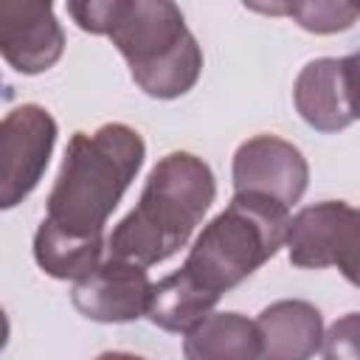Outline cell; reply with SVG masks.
I'll list each match as a JSON object with an SVG mask.
<instances>
[{
  "mask_svg": "<svg viewBox=\"0 0 360 360\" xmlns=\"http://www.w3.org/2000/svg\"><path fill=\"white\" fill-rule=\"evenodd\" d=\"M217 194L205 160L191 152H172L149 172L138 205L107 239L110 256L141 267L177 253L202 222Z\"/></svg>",
  "mask_w": 360,
  "mask_h": 360,
  "instance_id": "3",
  "label": "cell"
},
{
  "mask_svg": "<svg viewBox=\"0 0 360 360\" xmlns=\"http://www.w3.org/2000/svg\"><path fill=\"white\" fill-rule=\"evenodd\" d=\"M323 360H357V315L349 312L329 326L321 340Z\"/></svg>",
  "mask_w": 360,
  "mask_h": 360,
  "instance_id": "16",
  "label": "cell"
},
{
  "mask_svg": "<svg viewBox=\"0 0 360 360\" xmlns=\"http://www.w3.org/2000/svg\"><path fill=\"white\" fill-rule=\"evenodd\" d=\"M357 56L315 59L292 84L298 115L318 132H338L357 118Z\"/></svg>",
  "mask_w": 360,
  "mask_h": 360,
  "instance_id": "8",
  "label": "cell"
},
{
  "mask_svg": "<svg viewBox=\"0 0 360 360\" xmlns=\"http://www.w3.org/2000/svg\"><path fill=\"white\" fill-rule=\"evenodd\" d=\"M248 8L264 11V14H287V17H295L301 28L315 31V34L346 31L357 20V6H352V3H281V6L248 3Z\"/></svg>",
  "mask_w": 360,
  "mask_h": 360,
  "instance_id": "15",
  "label": "cell"
},
{
  "mask_svg": "<svg viewBox=\"0 0 360 360\" xmlns=\"http://www.w3.org/2000/svg\"><path fill=\"white\" fill-rule=\"evenodd\" d=\"M96 360H143V357L129 354V352H104V354H98Z\"/></svg>",
  "mask_w": 360,
  "mask_h": 360,
  "instance_id": "17",
  "label": "cell"
},
{
  "mask_svg": "<svg viewBox=\"0 0 360 360\" xmlns=\"http://www.w3.org/2000/svg\"><path fill=\"white\" fill-rule=\"evenodd\" d=\"M253 323L262 340V360H309L323 340L321 312L309 301H276Z\"/></svg>",
  "mask_w": 360,
  "mask_h": 360,
  "instance_id": "11",
  "label": "cell"
},
{
  "mask_svg": "<svg viewBox=\"0 0 360 360\" xmlns=\"http://www.w3.org/2000/svg\"><path fill=\"white\" fill-rule=\"evenodd\" d=\"M0 87H3V76H0Z\"/></svg>",
  "mask_w": 360,
  "mask_h": 360,
  "instance_id": "19",
  "label": "cell"
},
{
  "mask_svg": "<svg viewBox=\"0 0 360 360\" xmlns=\"http://www.w3.org/2000/svg\"><path fill=\"white\" fill-rule=\"evenodd\" d=\"M287 219V208L267 197L233 194L228 208L202 228L180 270L219 298L278 253Z\"/></svg>",
  "mask_w": 360,
  "mask_h": 360,
  "instance_id": "4",
  "label": "cell"
},
{
  "mask_svg": "<svg viewBox=\"0 0 360 360\" xmlns=\"http://www.w3.org/2000/svg\"><path fill=\"white\" fill-rule=\"evenodd\" d=\"M284 245L295 267H338L352 284L357 281L360 214L346 202H318L287 219Z\"/></svg>",
  "mask_w": 360,
  "mask_h": 360,
  "instance_id": "5",
  "label": "cell"
},
{
  "mask_svg": "<svg viewBox=\"0 0 360 360\" xmlns=\"http://www.w3.org/2000/svg\"><path fill=\"white\" fill-rule=\"evenodd\" d=\"M143 138L127 124L76 132L48 194V222L76 239L104 236V225L143 163Z\"/></svg>",
  "mask_w": 360,
  "mask_h": 360,
  "instance_id": "2",
  "label": "cell"
},
{
  "mask_svg": "<svg viewBox=\"0 0 360 360\" xmlns=\"http://www.w3.org/2000/svg\"><path fill=\"white\" fill-rule=\"evenodd\" d=\"M68 14L82 31L112 39L146 96L177 98L197 84L202 51L174 3L87 0L68 3Z\"/></svg>",
  "mask_w": 360,
  "mask_h": 360,
  "instance_id": "1",
  "label": "cell"
},
{
  "mask_svg": "<svg viewBox=\"0 0 360 360\" xmlns=\"http://www.w3.org/2000/svg\"><path fill=\"white\" fill-rule=\"evenodd\" d=\"M309 166L298 146L276 135H256L233 155V191L259 194L284 208L295 205L307 191Z\"/></svg>",
  "mask_w": 360,
  "mask_h": 360,
  "instance_id": "7",
  "label": "cell"
},
{
  "mask_svg": "<svg viewBox=\"0 0 360 360\" xmlns=\"http://www.w3.org/2000/svg\"><path fill=\"white\" fill-rule=\"evenodd\" d=\"M152 281L146 267L124 259L98 262L87 276L73 281L70 301L73 307L98 323H124L146 312Z\"/></svg>",
  "mask_w": 360,
  "mask_h": 360,
  "instance_id": "9",
  "label": "cell"
},
{
  "mask_svg": "<svg viewBox=\"0 0 360 360\" xmlns=\"http://www.w3.org/2000/svg\"><path fill=\"white\" fill-rule=\"evenodd\" d=\"M183 354L186 360H262V340L245 315L214 312L186 332Z\"/></svg>",
  "mask_w": 360,
  "mask_h": 360,
  "instance_id": "12",
  "label": "cell"
},
{
  "mask_svg": "<svg viewBox=\"0 0 360 360\" xmlns=\"http://www.w3.org/2000/svg\"><path fill=\"white\" fill-rule=\"evenodd\" d=\"M56 143V121L39 104L0 118V211L22 202L39 183Z\"/></svg>",
  "mask_w": 360,
  "mask_h": 360,
  "instance_id": "6",
  "label": "cell"
},
{
  "mask_svg": "<svg viewBox=\"0 0 360 360\" xmlns=\"http://www.w3.org/2000/svg\"><path fill=\"white\" fill-rule=\"evenodd\" d=\"M65 34L51 3L0 0V53L20 73H42L59 62Z\"/></svg>",
  "mask_w": 360,
  "mask_h": 360,
  "instance_id": "10",
  "label": "cell"
},
{
  "mask_svg": "<svg viewBox=\"0 0 360 360\" xmlns=\"http://www.w3.org/2000/svg\"><path fill=\"white\" fill-rule=\"evenodd\" d=\"M6 343H8V318H6V312L0 307V352L6 349Z\"/></svg>",
  "mask_w": 360,
  "mask_h": 360,
  "instance_id": "18",
  "label": "cell"
},
{
  "mask_svg": "<svg viewBox=\"0 0 360 360\" xmlns=\"http://www.w3.org/2000/svg\"><path fill=\"white\" fill-rule=\"evenodd\" d=\"M101 250H104V236L76 239V236L56 231L48 219H42L34 236V259L53 278L79 281L101 262Z\"/></svg>",
  "mask_w": 360,
  "mask_h": 360,
  "instance_id": "14",
  "label": "cell"
},
{
  "mask_svg": "<svg viewBox=\"0 0 360 360\" xmlns=\"http://www.w3.org/2000/svg\"><path fill=\"white\" fill-rule=\"evenodd\" d=\"M217 301H219L217 295L205 292L183 270H177L160 278L158 284H152L143 315L166 332H188L205 315H211Z\"/></svg>",
  "mask_w": 360,
  "mask_h": 360,
  "instance_id": "13",
  "label": "cell"
}]
</instances>
